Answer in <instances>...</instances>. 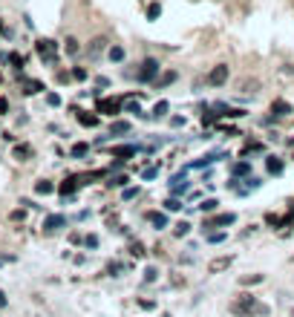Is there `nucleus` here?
I'll return each mask as SVG.
<instances>
[{
	"label": "nucleus",
	"instance_id": "f257e3e1",
	"mask_svg": "<svg viewBox=\"0 0 294 317\" xmlns=\"http://www.w3.org/2000/svg\"><path fill=\"white\" fill-rule=\"evenodd\" d=\"M159 69H162V63L156 61V58H144L141 66H138V72H136V78H138L141 84H150V81L159 78Z\"/></svg>",
	"mask_w": 294,
	"mask_h": 317
},
{
	"label": "nucleus",
	"instance_id": "f03ea898",
	"mask_svg": "<svg viewBox=\"0 0 294 317\" xmlns=\"http://www.w3.org/2000/svg\"><path fill=\"white\" fill-rule=\"evenodd\" d=\"M228 75H231L228 63H216V66L205 75V84H208V87H222V84H228Z\"/></svg>",
	"mask_w": 294,
	"mask_h": 317
},
{
	"label": "nucleus",
	"instance_id": "7ed1b4c3",
	"mask_svg": "<svg viewBox=\"0 0 294 317\" xmlns=\"http://www.w3.org/2000/svg\"><path fill=\"white\" fill-rule=\"evenodd\" d=\"M35 49H38V55L43 58L46 63H55L58 61V49H55V40H49V38H40L38 43H35Z\"/></svg>",
	"mask_w": 294,
	"mask_h": 317
},
{
	"label": "nucleus",
	"instance_id": "20e7f679",
	"mask_svg": "<svg viewBox=\"0 0 294 317\" xmlns=\"http://www.w3.org/2000/svg\"><path fill=\"white\" fill-rule=\"evenodd\" d=\"M234 222H236V214H216V217H214V219H205L202 222V231H205V234H211V231H214V228H228V225H234Z\"/></svg>",
	"mask_w": 294,
	"mask_h": 317
},
{
	"label": "nucleus",
	"instance_id": "39448f33",
	"mask_svg": "<svg viewBox=\"0 0 294 317\" xmlns=\"http://www.w3.org/2000/svg\"><path fill=\"white\" fill-rule=\"evenodd\" d=\"M96 113H101V116H118L121 113V101L118 98H101L96 104Z\"/></svg>",
	"mask_w": 294,
	"mask_h": 317
},
{
	"label": "nucleus",
	"instance_id": "423d86ee",
	"mask_svg": "<svg viewBox=\"0 0 294 317\" xmlns=\"http://www.w3.org/2000/svg\"><path fill=\"white\" fill-rule=\"evenodd\" d=\"M231 262H234V257H216V259H211V262H208V274H219V271H225V268H228Z\"/></svg>",
	"mask_w": 294,
	"mask_h": 317
},
{
	"label": "nucleus",
	"instance_id": "0eeeda50",
	"mask_svg": "<svg viewBox=\"0 0 294 317\" xmlns=\"http://www.w3.org/2000/svg\"><path fill=\"white\" fill-rule=\"evenodd\" d=\"M64 225H66L64 214H49V217L43 219V231H58V228H64Z\"/></svg>",
	"mask_w": 294,
	"mask_h": 317
},
{
	"label": "nucleus",
	"instance_id": "6e6552de",
	"mask_svg": "<svg viewBox=\"0 0 294 317\" xmlns=\"http://www.w3.org/2000/svg\"><path fill=\"white\" fill-rule=\"evenodd\" d=\"M104 46H107V38H104V35H98V38H93V40H90V46H87L90 58H98V55L104 52Z\"/></svg>",
	"mask_w": 294,
	"mask_h": 317
},
{
	"label": "nucleus",
	"instance_id": "1a4fd4ad",
	"mask_svg": "<svg viewBox=\"0 0 294 317\" xmlns=\"http://www.w3.org/2000/svg\"><path fill=\"white\" fill-rule=\"evenodd\" d=\"M271 113H274V116H289V113H292V104H289L286 98H274V101H271Z\"/></svg>",
	"mask_w": 294,
	"mask_h": 317
},
{
	"label": "nucleus",
	"instance_id": "9d476101",
	"mask_svg": "<svg viewBox=\"0 0 294 317\" xmlns=\"http://www.w3.org/2000/svg\"><path fill=\"white\" fill-rule=\"evenodd\" d=\"M136 150H138L136 144H118V147H113V156H116V158H121V161H124V158L136 156Z\"/></svg>",
	"mask_w": 294,
	"mask_h": 317
},
{
	"label": "nucleus",
	"instance_id": "9b49d317",
	"mask_svg": "<svg viewBox=\"0 0 294 317\" xmlns=\"http://www.w3.org/2000/svg\"><path fill=\"white\" fill-rule=\"evenodd\" d=\"M176 78H179V75H176V69H167L162 78H156L153 84H156V90H164V87H170V84H173Z\"/></svg>",
	"mask_w": 294,
	"mask_h": 317
},
{
	"label": "nucleus",
	"instance_id": "f8f14e48",
	"mask_svg": "<svg viewBox=\"0 0 294 317\" xmlns=\"http://www.w3.org/2000/svg\"><path fill=\"white\" fill-rule=\"evenodd\" d=\"M78 185H81V179H78V176H69V179H64V182H61V196H69V193H75V188H78Z\"/></svg>",
	"mask_w": 294,
	"mask_h": 317
},
{
	"label": "nucleus",
	"instance_id": "ddd939ff",
	"mask_svg": "<svg viewBox=\"0 0 294 317\" xmlns=\"http://www.w3.org/2000/svg\"><path fill=\"white\" fill-rule=\"evenodd\" d=\"M147 222H153V228H156V231L167 228V217H164L162 211H150V214H147Z\"/></svg>",
	"mask_w": 294,
	"mask_h": 317
},
{
	"label": "nucleus",
	"instance_id": "4468645a",
	"mask_svg": "<svg viewBox=\"0 0 294 317\" xmlns=\"http://www.w3.org/2000/svg\"><path fill=\"white\" fill-rule=\"evenodd\" d=\"M265 167H268V173H271V176H280L286 164H283V158H277V156H268V161H265Z\"/></svg>",
	"mask_w": 294,
	"mask_h": 317
},
{
	"label": "nucleus",
	"instance_id": "2eb2a0df",
	"mask_svg": "<svg viewBox=\"0 0 294 317\" xmlns=\"http://www.w3.org/2000/svg\"><path fill=\"white\" fill-rule=\"evenodd\" d=\"M12 156L18 158V161H26V158L32 156V147H29V144H15V150H12Z\"/></svg>",
	"mask_w": 294,
	"mask_h": 317
},
{
	"label": "nucleus",
	"instance_id": "dca6fc26",
	"mask_svg": "<svg viewBox=\"0 0 294 317\" xmlns=\"http://www.w3.org/2000/svg\"><path fill=\"white\" fill-rule=\"evenodd\" d=\"M130 133V121H113L110 124V136H124Z\"/></svg>",
	"mask_w": 294,
	"mask_h": 317
},
{
	"label": "nucleus",
	"instance_id": "f3484780",
	"mask_svg": "<svg viewBox=\"0 0 294 317\" xmlns=\"http://www.w3.org/2000/svg\"><path fill=\"white\" fill-rule=\"evenodd\" d=\"M196 208H199L202 214H214V211L219 208V202H216V199H202V202H199Z\"/></svg>",
	"mask_w": 294,
	"mask_h": 317
},
{
	"label": "nucleus",
	"instance_id": "a211bd4d",
	"mask_svg": "<svg viewBox=\"0 0 294 317\" xmlns=\"http://www.w3.org/2000/svg\"><path fill=\"white\" fill-rule=\"evenodd\" d=\"M90 153V144L87 141H78V144H72V158H84Z\"/></svg>",
	"mask_w": 294,
	"mask_h": 317
},
{
	"label": "nucleus",
	"instance_id": "6ab92c4d",
	"mask_svg": "<svg viewBox=\"0 0 294 317\" xmlns=\"http://www.w3.org/2000/svg\"><path fill=\"white\" fill-rule=\"evenodd\" d=\"M159 15H162V3L153 0V3L147 6V20H159Z\"/></svg>",
	"mask_w": 294,
	"mask_h": 317
},
{
	"label": "nucleus",
	"instance_id": "aec40b11",
	"mask_svg": "<svg viewBox=\"0 0 294 317\" xmlns=\"http://www.w3.org/2000/svg\"><path fill=\"white\" fill-rule=\"evenodd\" d=\"M78 113V121L84 127H98V116H87V113H81V110H75Z\"/></svg>",
	"mask_w": 294,
	"mask_h": 317
},
{
	"label": "nucleus",
	"instance_id": "412c9836",
	"mask_svg": "<svg viewBox=\"0 0 294 317\" xmlns=\"http://www.w3.org/2000/svg\"><path fill=\"white\" fill-rule=\"evenodd\" d=\"M52 190H55V185L46 182V179H40V182L35 185V193H40V196H46V193H52Z\"/></svg>",
	"mask_w": 294,
	"mask_h": 317
},
{
	"label": "nucleus",
	"instance_id": "4be33fe9",
	"mask_svg": "<svg viewBox=\"0 0 294 317\" xmlns=\"http://www.w3.org/2000/svg\"><path fill=\"white\" fill-rule=\"evenodd\" d=\"M167 110H170V104H167V101H156V107H153V119L167 116Z\"/></svg>",
	"mask_w": 294,
	"mask_h": 317
},
{
	"label": "nucleus",
	"instance_id": "5701e85b",
	"mask_svg": "<svg viewBox=\"0 0 294 317\" xmlns=\"http://www.w3.org/2000/svg\"><path fill=\"white\" fill-rule=\"evenodd\" d=\"M231 173H234V176H245V173H251V164H248V161H236Z\"/></svg>",
	"mask_w": 294,
	"mask_h": 317
},
{
	"label": "nucleus",
	"instance_id": "b1692460",
	"mask_svg": "<svg viewBox=\"0 0 294 317\" xmlns=\"http://www.w3.org/2000/svg\"><path fill=\"white\" fill-rule=\"evenodd\" d=\"M173 234H176L179 239H182V237H188V234H191V222H179V225L173 228Z\"/></svg>",
	"mask_w": 294,
	"mask_h": 317
},
{
	"label": "nucleus",
	"instance_id": "393cba45",
	"mask_svg": "<svg viewBox=\"0 0 294 317\" xmlns=\"http://www.w3.org/2000/svg\"><path fill=\"white\" fill-rule=\"evenodd\" d=\"M107 55H110V61H124V49H121V46H110V52H107Z\"/></svg>",
	"mask_w": 294,
	"mask_h": 317
},
{
	"label": "nucleus",
	"instance_id": "a878e982",
	"mask_svg": "<svg viewBox=\"0 0 294 317\" xmlns=\"http://www.w3.org/2000/svg\"><path fill=\"white\" fill-rule=\"evenodd\" d=\"M64 49H66V55H78V40H75V38H66Z\"/></svg>",
	"mask_w": 294,
	"mask_h": 317
},
{
	"label": "nucleus",
	"instance_id": "bb28decb",
	"mask_svg": "<svg viewBox=\"0 0 294 317\" xmlns=\"http://www.w3.org/2000/svg\"><path fill=\"white\" fill-rule=\"evenodd\" d=\"M40 90H43V84H40V81H26V90H23V93L35 95V93H40Z\"/></svg>",
	"mask_w": 294,
	"mask_h": 317
},
{
	"label": "nucleus",
	"instance_id": "cd10ccee",
	"mask_svg": "<svg viewBox=\"0 0 294 317\" xmlns=\"http://www.w3.org/2000/svg\"><path fill=\"white\" fill-rule=\"evenodd\" d=\"M107 185H110V188H124V185H127V176H110Z\"/></svg>",
	"mask_w": 294,
	"mask_h": 317
},
{
	"label": "nucleus",
	"instance_id": "c85d7f7f",
	"mask_svg": "<svg viewBox=\"0 0 294 317\" xmlns=\"http://www.w3.org/2000/svg\"><path fill=\"white\" fill-rule=\"evenodd\" d=\"M164 211H182V202H179L176 196H170V199L164 202Z\"/></svg>",
	"mask_w": 294,
	"mask_h": 317
},
{
	"label": "nucleus",
	"instance_id": "c756f323",
	"mask_svg": "<svg viewBox=\"0 0 294 317\" xmlns=\"http://www.w3.org/2000/svg\"><path fill=\"white\" fill-rule=\"evenodd\" d=\"M222 239H228V231H219V234H208V242H214V245H219Z\"/></svg>",
	"mask_w": 294,
	"mask_h": 317
},
{
	"label": "nucleus",
	"instance_id": "7c9ffc66",
	"mask_svg": "<svg viewBox=\"0 0 294 317\" xmlns=\"http://www.w3.org/2000/svg\"><path fill=\"white\" fill-rule=\"evenodd\" d=\"M156 277H159V268H153V265H150V268H144V283H153Z\"/></svg>",
	"mask_w": 294,
	"mask_h": 317
},
{
	"label": "nucleus",
	"instance_id": "2f4dec72",
	"mask_svg": "<svg viewBox=\"0 0 294 317\" xmlns=\"http://www.w3.org/2000/svg\"><path fill=\"white\" fill-rule=\"evenodd\" d=\"M265 225H271V228H280V225H286V219H280V217L268 214V217H265Z\"/></svg>",
	"mask_w": 294,
	"mask_h": 317
},
{
	"label": "nucleus",
	"instance_id": "473e14b6",
	"mask_svg": "<svg viewBox=\"0 0 294 317\" xmlns=\"http://www.w3.org/2000/svg\"><path fill=\"white\" fill-rule=\"evenodd\" d=\"M72 78H75V81H87V69H84V66H75V69H72Z\"/></svg>",
	"mask_w": 294,
	"mask_h": 317
},
{
	"label": "nucleus",
	"instance_id": "72a5a7b5",
	"mask_svg": "<svg viewBox=\"0 0 294 317\" xmlns=\"http://www.w3.org/2000/svg\"><path fill=\"white\" fill-rule=\"evenodd\" d=\"M156 176H159V167H147V170L141 173V179H144V182H150V179H156Z\"/></svg>",
	"mask_w": 294,
	"mask_h": 317
},
{
	"label": "nucleus",
	"instance_id": "f704fd0d",
	"mask_svg": "<svg viewBox=\"0 0 294 317\" xmlns=\"http://www.w3.org/2000/svg\"><path fill=\"white\" fill-rule=\"evenodd\" d=\"M260 185H262V182L257 179V176H248V179H245V188H248V190H257Z\"/></svg>",
	"mask_w": 294,
	"mask_h": 317
},
{
	"label": "nucleus",
	"instance_id": "c9c22d12",
	"mask_svg": "<svg viewBox=\"0 0 294 317\" xmlns=\"http://www.w3.org/2000/svg\"><path fill=\"white\" fill-rule=\"evenodd\" d=\"M130 254H133V257H144V245H141V242H133Z\"/></svg>",
	"mask_w": 294,
	"mask_h": 317
},
{
	"label": "nucleus",
	"instance_id": "e433bc0d",
	"mask_svg": "<svg viewBox=\"0 0 294 317\" xmlns=\"http://www.w3.org/2000/svg\"><path fill=\"white\" fill-rule=\"evenodd\" d=\"M9 61H12V66H15V69H20V66H23V58H20L18 52H12V55H9Z\"/></svg>",
	"mask_w": 294,
	"mask_h": 317
},
{
	"label": "nucleus",
	"instance_id": "4c0bfd02",
	"mask_svg": "<svg viewBox=\"0 0 294 317\" xmlns=\"http://www.w3.org/2000/svg\"><path fill=\"white\" fill-rule=\"evenodd\" d=\"M118 271H121L118 262H110V265H107V274H110V277H118Z\"/></svg>",
	"mask_w": 294,
	"mask_h": 317
},
{
	"label": "nucleus",
	"instance_id": "58836bf2",
	"mask_svg": "<svg viewBox=\"0 0 294 317\" xmlns=\"http://www.w3.org/2000/svg\"><path fill=\"white\" fill-rule=\"evenodd\" d=\"M251 283H262V274H254V277H242V285H251Z\"/></svg>",
	"mask_w": 294,
	"mask_h": 317
},
{
	"label": "nucleus",
	"instance_id": "ea45409f",
	"mask_svg": "<svg viewBox=\"0 0 294 317\" xmlns=\"http://www.w3.org/2000/svg\"><path fill=\"white\" fill-rule=\"evenodd\" d=\"M188 190V182H182V185H173V196H182Z\"/></svg>",
	"mask_w": 294,
	"mask_h": 317
},
{
	"label": "nucleus",
	"instance_id": "a19ab883",
	"mask_svg": "<svg viewBox=\"0 0 294 317\" xmlns=\"http://www.w3.org/2000/svg\"><path fill=\"white\" fill-rule=\"evenodd\" d=\"M46 101H49L52 107H58V104H61V98H58V95H55V93H49V95H46Z\"/></svg>",
	"mask_w": 294,
	"mask_h": 317
},
{
	"label": "nucleus",
	"instance_id": "79ce46f5",
	"mask_svg": "<svg viewBox=\"0 0 294 317\" xmlns=\"http://www.w3.org/2000/svg\"><path fill=\"white\" fill-rule=\"evenodd\" d=\"M133 196H138V188H124V199H133Z\"/></svg>",
	"mask_w": 294,
	"mask_h": 317
},
{
	"label": "nucleus",
	"instance_id": "37998d69",
	"mask_svg": "<svg viewBox=\"0 0 294 317\" xmlns=\"http://www.w3.org/2000/svg\"><path fill=\"white\" fill-rule=\"evenodd\" d=\"M84 242H87V248H98V237H87Z\"/></svg>",
	"mask_w": 294,
	"mask_h": 317
},
{
	"label": "nucleus",
	"instance_id": "c03bdc74",
	"mask_svg": "<svg viewBox=\"0 0 294 317\" xmlns=\"http://www.w3.org/2000/svg\"><path fill=\"white\" fill-rule=\"evenodd\" d=\"M138 306H141V309H153L156 303H153V300H138Z\"/></svg>",
	"mask_w": 294,
	"mask_h": 317
},
{
	"label": "nucleus",
	"instance_id": "a18cd8bd",
	"mask_svg": "<svg viewBox=\"0 0 294 317\" xmlns=\"http://www.w3.org/2000/svg\"><path fill=\"white\" fill-rule=\"evenodd\" d=\"M6 110H9V101H6V98H0V116H3Z\"/></svg>",
	"mask_w": 294,
	"mask_h": 317
},
{
	"label": "nucleus",
	"instance_id": "49530a36",
	"mask_svg": "<svg viewBox=\"0 0 294 317\" xmlns=\"http://www.w3.org/2000/svg\"><path fill=\"white\" fill-rule=\"evenodd\" d=\"M6 303H9V300H6V291L0 288V309H6Z\"/></svg>",
	"mask_w": 294,
	"mask_h": 317
},
{
	"label": "nucleus",
	"instance_id": "de8ad7c7",
	"mask_svg": "<svg viewBox=\"0 0 294 317\" xmlns=\"http://www.w3.org/2000/svg\"><path fill=\"white\" fill-rule=\"evenodd\" d=\"M0 29H3V23H0Z\"/></svg>",
	"mask_w": 294,
	"mask_h": 317
},
{
	"label": "nucleus",
	"instance_id": "09e8293b",
	"mask_svg": "<svg viewBox=\"0 0 294 317\" xmlns=\"http://www.w3.org/2000/svg\"><path fill=\"white\" fill-rule=\"evenodd\" d=\"M292 317H294V312H292Z\"/></svg>",
	"mask_w": 294,
	"mask_h": 317
}]
</instances>
